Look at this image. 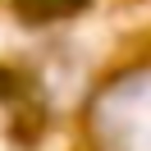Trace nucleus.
<instances>
[{
  "mask_svg": "<svg viewBox=\"0 0 151 151\" xmlns=\"http://www.w3.org/2000/svg\"><path fill=\"white\" fill-rule=\"evenodd\" d=\"M92 133L105 151H151V69H133L96 96Z\"/></svg>",
  "mask_w": 151,
  "mask_h": 151,
  "instance_id": "1",
  "label": "nucleus"
}]
</instances>
